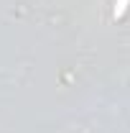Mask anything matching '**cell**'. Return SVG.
Returning a JSON list of instances; mask_svg holds the SVG:
<instances>
[{
	"label": "cell",
	"mask_w": 130,
	"mask_h": 133,
	"mask_svg": "<svg viewBox=\"0 0 130 133\" xmlns=\"http://www.w3.org/2000/svg\"><path fill=\"white\" fill-rule=\"evenodd\" d=\"M125 3H128V0H120V8H117L115 13H122V10H125Z\"/></svg>",
	"instance_id": "obj_1"
}]
</instances>
